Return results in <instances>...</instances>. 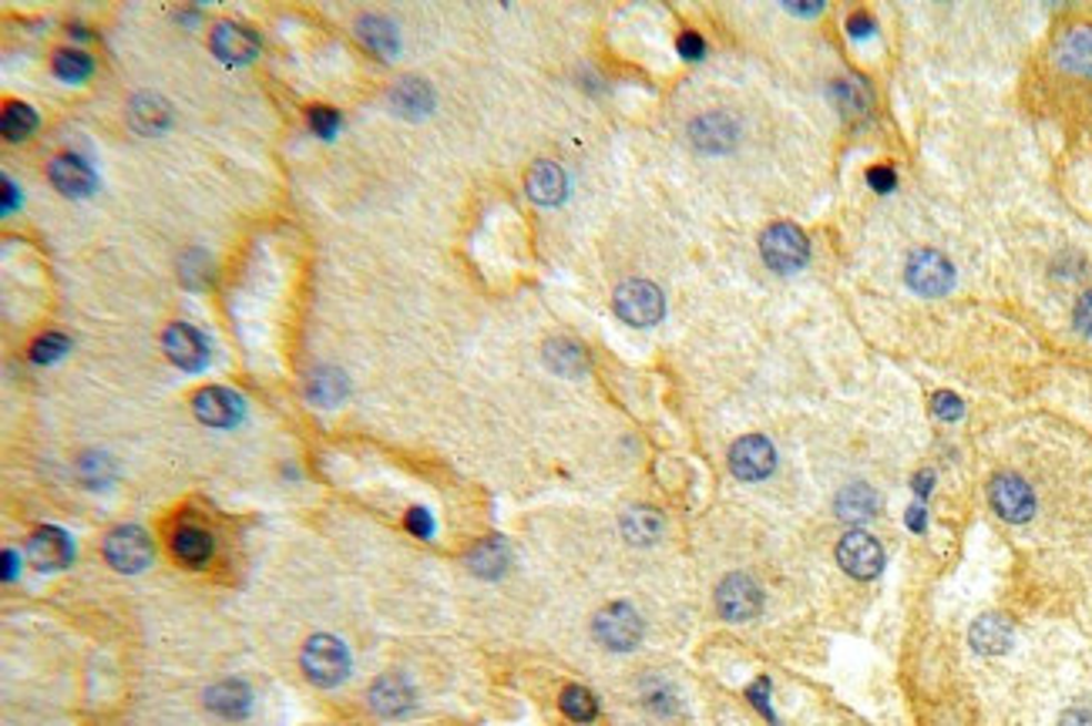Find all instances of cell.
Returning a JSON list of instances; mask_svg holds the SVG:
<instances>
[{
  "mask_svg": "<svg viewBox=\"0 0 1092 726\" xmlns=\"http://www.w3.org/2000/svg\"><path fill=\"white\" fill-rule=\"evenodd\" d=\"M300 663H303L306 679L316 683V686H326V689L340 686L350 676V653L336 636H313L303 646Z\"/></svg>",
  "mask_w": 1092,
  "mask_h": 726,
  "instance_id": "6da1fadb",
  "label": "cell"
},
{
  "mask_svg": "<svg viewBox=\"0 0 1092 726\" xmlns=\"http://www.w3.org/2000/svg\"><path fill=\"white\" fill-rule=\"evenodd\" d=\"M760 253H764V263L770 270H777V273H797L810 260V242H807V235L797 225L777 222V225H770L760 235Z\"/></svg>",
  "mask_w": 1092,
  "mask_h": 726,
  "instance_id": "7a4b0ae2",
  "label": "cell"
},
{
  "mask_svg": "<svg viewBox=\"0 0 1092 726\" xmlns=\"http://www.w3.org/2000/svg\"><path fill=\"white\" fill-rule=\"evenodd\" d=\"M152 555H155L152 538L139 525H118L104 538V558L118 572L135 575V572H142V568L152 565Z\"/></svg>",
  "mask_w": 1092,
  "mask_h": 726,
  "instance_id": "3957f363",
  "label": "cell"
},
{
  "mask_svg": "<svg viewBox=\"0 0 1092 726\" xmlns=\"http://www.w3.org/2000/svg\"><path fill=\"white\" fill-rule=\"evenodd\" d=\"M616 313L629 323V326H656L666 313V300L659 293V286H653L649 280H629L616 290Z\"/></svg>",
  "mask_w": 1092,
  "mask_h": 726,
  "instance_id": "277c9868",
  "label": "cell"
},
{
  "mask_svg": "<svg viewBox=\"0 0 1092 726\" xmlns=\"http://www.w3.org/2000/svg\"><path fill=\"white\" fill-rule=\"evenodd\" d=\"M595 639L605 649H616V653L636 649L639 639H643V619H639V613L633 609V605H626V602H616V605H609V609H601L595 616Z\"/></svg>",
  "mask_w": 1092,
  "mask_h": 726,
  "instance_id": "5b68a950",
  "label": "cell"
},
{
  "mask_svg": "<svg viewBox=\"0 0 1092 726\" xmlns=\"http://www.w3.org/2000/svg\"><path fill=\"white\" fill-rule=\"evenodd\" d=\"M716 609L722 613V619H730V623H750L764 609V592L754 578L730 575V578H722L719 588H716Z\"/></svg>",
  "mask_w": 1092,
  "mask_h": 726,
  "instance_id": "8992f818",
  "label": "cell"
},
{
  "mask_svg": "<svg viewBox=\"0 0 1092 726\" xmlns=\"http://www.w3.org/2000/svg\"><path fill=\"white\" fill-rule=\"evenodd\" d=\"M989 502L999 512V518H1005L1012 525H1022V522H1029L1035 515V495H1032V488H1029V484L1019 474H1009V471L999 474V477H992Z\"/></svg>",
  "mask_w": 1092,
  "mask_h": 726,
  "instance_id": "52a82bcc",
  "label": "cell"
},
{
  "mask_svg": "<svg viewBox=\"0 0 1092 726\" xmlns=\"http://www.w3.org/2000/svg\"><path fill=\"white\" fill-rule=\"evenodd\" d=\"M837 562L847 575L874 578L884 568V552H881L878 538H871L868 532H847L837 545Z\"/></svg>",
  "mask_w": 1092,
  "mask_h": 726,
  "instance_id": "ba28073f",
  "label": "cell"
},
{
  "mask_svg": "<svg viewBox=\"0 0 1092 726\" xmlns=\"http://www.w3.org/2000/svg\"><path fill=\"white\" fill-rule=\"evenodd\" d=\"M908 286L921 296H944L954 286V266L941 253L921 250L908 260Z\"/></svg>",
  "mask_w": 1092,
  "mask_h": 726,
  "instance_id": "9c48e42d",
  "label": "cell"
},
{
  "mask_svg": "<svg viewBox=\"0 0 1092 726\" xmlns=\"http://www.w3.org/2000/svg\"><path fill=\"white\" fill-rule=\"evenodd\" d=\"M192 411L202 424L209 427H235L242 417H246V404H242L239 394L225 391V387H205L192 397Z\"/></svg>",
  "mask_w": 1092,
  "mask_h": 726,
  "instance_id": "30bf717a",
  "label": "cell"
},
{
  "mask_svg": "<svg viewBox=\"0 0 1092 726\" xmlns=\"http://www.w3.org/2000/svg\"><path fill=\"white\" fill-rule=\"evenodd\" d=\"M777 464V451L767 437L760 434H750V437H740L734 447H730V471L740 477V481H760L774 471Z\"/></svg>",
  "mask_w": 1092,
  "mask_h": 726,
  "instance_id": "8fae6325",
  "label": "cell"
},
{
  "mask_svg": "<svg viewBox=\"0 0 1092 726\" xmlns=\"http://www.w3.org/2000/svg\"><path fill=\"white\" fill-rule=\"evenodd\" d=\"M162 346L169 353V360L175 363V367L182 371H202L205 367V360H209V343L205 336L189 326V323H172L162 336Z\"/></svg>",
  "mask_w": 1092,
  "mask_h": 726,
  "instance_id": "7c38bea8",
  "label": "cell"
},
{
  "mask_svg": "<svg viewBox=\"0 0 1092 726\" xmlns=\"http://www.w3.org/2000/svg\"><path fill=\"white\" fill-rule=\"evenodd\" d=\"M212 51L219 61L225 64H250L260 54V34L250 31L246 24H235V21H222L212 31Z\"/></svg>",
  "mask_w": 1092,
  "mask_h": 726,
  "instance_id": "4fadbf2b",
  "label": "cell"
},
{
  "mask_svg": "<svg viewBox=\"0 0 1092 726\" xmlns=\"http://www.w3.org/2000/svg\"><path fill=\"white\" fill-rule=\"evenodd\" d=\"M28 555L41 572H58V568H68L74 562V542L61 528L48 525V528H38L31 535Z\"/></svg>",
  "mask_w": 1092,
  "mask_h": 726,
  "instance_id": "5bb4252c",
  "label": "cell"
},
{
  "mask_svg": "<svg viewBox=\"0 0 1092 726\" xmlns=\"http://www.w3.org/2000/svg\"><path fill=\"white\" fill-rule=\"evenodd\" d=\"M692 145L709 152V155H719V152H730L737 145V121L730 114H722V111H712V114H702L692 121Z\"/></svg>",
  "mask_w": 1092,
  "mask_h": 726,
  "instance_id": "9a60e30c",
  "label": "cell"
},
{
  "mask_svg": "<svg viewBox=\"0 0 1092 726\" xmlns=\"http://www.w3.org/2000/svg\"><path fill=\"white\" fill-rule=\"evenodd\" d=\"M48 175H51V185L61 195H68V199H84V195H91L98 189L94 169L84 159H78V155H58L51 162V172Z\"/></svg>",
  "mask_w": 1092,
  "mask_h": 726,
  "instance_id": "2e32d148",
  "label": "cell"
},
{
  "mask_svg": "<svg viewBox=\"0 0 1092 726\" xmlns=\"http://www.w3.org/2000/svg\"><path fill=\"white\" fill-rule=\"evenodd\" d=\"M205 706L225 719H242L250 713L253 706V693L246 683H239V679H225V683H215L209 693H205Z\"/></svg>",
  "mask_w": 1092,
  "mask_h": 726,
  "instance_id": "e0dca14e",
  "label": "cell"
},
{
  "mask_svg": "<svg viewBox=\"0 0 1092 726\" xmlns=\"http://www.w3.org/2000/svg\"><path fill=\"white\" fill-rule=\"evenodd\" d=\"M371 703L381 716H404L414 709V689L404 676H384L371 689Z\"/></svg>",
  "mask_w": 1092,
  "mask_h": 726,
  "instance_id": "ac0fdd59",
  "label": "cell"
},
{
  "mask_svg": "<svg viewBox=\"0 0 1092 726\" xmlns=\"http://www.w3.org/2000/svg\"><path fill=\"white\" fill-rule=\"evenodd\" d=\"M1055 58L1065 71H1075V74H1092V28L1082 24V28H1072L1062 34L1059 48H1055Z\"/></svg>",
  "mask_w": 1092,
  "mask_h": 726,
  "instance_id": "d6986e66",
  "label": "cell"
},
{
  "mask_svg": "<svg viewBox=\"0 0 1092 726\" xmlns=\"http://www.w3.org/2000/svg\"><path fill=\"white\" fill-rule=\"evenodd\" d=\"M508 562H512V548H508L498 535L484 538V542L474 545V552L467 555L471 572L481 575V578H502V575L508 572Z\"/></svg>",
  "mask_w": 1092,
  "mask_h": 726,
  "instance_id": "ffe728a7",
  "label": "cell"
},
{
  "mask_svg": "<svg viewBox=\"0 0 1092 726\" xmlns=\"http://www.w3.org/2000/svg\"><path fill=\"white\" fill-rule=\"evenodd\" d=\"M568 192V179L555 162H535L528 172V195L542 205H555L562 202Z\"/></svg>",
  "mask_w": 1092,
  "mask_h": 726,
  "instance_id": "44dd1931",
  "label": "cell"
},
{
  "mask_svg": "<svg viewBox=\"0 0 1092 726\" xmlns=\"http://www.w3.org/2000/svg\"><path fill=\"white\" fill-rule=\"evenodd\" d=\"M391 104L397 108V114L404 118H424L434 108V91L427 88V81L417 78H404L394 91H391Z\"/></svg>",
  "mask_w": 1092,
  "mask_h": 726,
  "instance_id": "7402d4cb",
  "label": "cell"
},
{
  "mask_svg": "<svg viewBox=\"0 0 1092 726\" xmlns=\"http://www.w3.org/2000/svg\"><path fill=\"white\" fill-rule=\"evenodd\" d=\"M1012 623L1005 616H982L972 626V646L985 656H999L1012 646Z\"/></svg>",
  "mask_w": 1092,
  "mask_h": 726,
  "instance_id": "603a6c76",
  "label": "cell"
},
{
  "mask_svg": "<svg viewBox=\"0 0 1092 726\" xmlns=\"http://www.w3.org/2000/svg\"><path fill=\"white\" fill-rule=\"evenodd\" d=\"M356 38H360L363 44H367L374 54H381V58H394L397 48H401L397 28H394L391 21L377 18V14H367V18H360V21H356Z\"/></svg>",
  "mask_w": 1092,
  "mask_h": 726,
  "instance_id": "cb8c5ba5",
  "label": "cell"
},
{
  "mask_svg": "<svg viewBox=\"0 0 1092 726\" xmlns=\"http://www.w3.org/2000/svg\"><path fill=\"white\" fill-rule=\"evenodd\" d=\"M545 363L562 377H582L588 371V353L572 340H552L545 343Z\"/></svg>",
  "mask_w": 1092,
  "mask_h": 726,
  "instance_id": "d4e9b609",
  "label": "cell"
},
{
  "mask_svg": "<svg viewBox=\"0 0 1092 726\" xmlns=\"http://www.w3.org/2000/svg\"><path fill=\"white\" fill-rule=\"evenodd\" d=\"M169 121H172V111L169 104L159 98V94H139L132 101V125L142 132V135H159L169 129Z\"/></svg>",
  "mask_w": 1092,
  "mask_h": 726,
  "instance_id": "484cf974",
  "label": "cell"
},
{
  "mask_svg": "<svg viewBox=\"0 0 1092 726\" xmlns=\"http://www.w3.org/2000/svg\"><path fill=\"white\" fill-rule=\"evenodd\" d=\"M172 552H175V558L185 562L189 568H202V565L212 558V535L202 532V528L185 525V528L175 532V538H172Z\"/></svg>",
  "mask_w": 1092,
  "mask_h": 726,
  "instance_id": "4316f807",
  "label": "cell"
},
{
  "mask_svg": "<svg viewBox=\"0 0 1092 726\" xmlns=\"http://www.w3.org/2000/svg\"><path fill=\"white\" fill-rule=\"evenodd\" d=\"M878 512V492L868 484H851L837 495V515L843 522H868Z\"/></svg>",
  "mask_w": 1092,
  "mask_h": 726,
  "instance_id": "83f0119b",
  "label": "cell"
},
{
  "mask_svg": "<svg viewBox=\"0 0 1092 726\" xmlns=\"http://www.w3.org/2000/svg\"><path fill=\"white\" fill-rule=\"evenodd\" d=\"M310 401H316L320 407H336L343 397H346V377L340 374V371H333V367H320V371H313L310 374Z\"/></svg>",
  "mask_w": 1092,
  "mask_h": 726,
  "instance_id": "f1b7e54d",
  "label": "cell"
},
{
  "mask_svg": "<svg viewBox=\"0 0 1092 726\" xmlns=\"http://www.w3.org/2000/svg\"><path fill=\"white\" fill-rule=\"evenodd\" d=\"M623 532L636 545H653L663 535V518L656 508H629L623 518Z\"/></svg>",
  "mask_w": 1092,
  "mask_h": 726,
  "instance_id": "f546056e",
  "label": "cell"
},
{
  "mask_svg": "<svg viewBox=\"0 0 1092 726\" xmlns=\"http://www.w3.org/2000/svg\"><path fill=\"white\" fill-rule=\"evenodd\" d=\"M34 129H38V114H34L31 104L11 101V104L4 108V114H0V132H4V139H11V142L28 139Z\"/></svg>",
  "mask_w": 1092,
  "mask_h": 726,
  "instance_id": "4dcf8cb0",
  "label": "cell"
},
{
  "mask_svg": "<svg viewBox=\"0 0 1092 726\" xmlns=\"http://www.w3.org/2000/svg\"><path fill=\"white\" fill-rule=\"evenodd\" d=\"M558 703H562V713L575 723H592L598 716V703L585 686H565Z\"/></svg>",
  "mask_w": 1092,
  "mask_h": 726,
  "instance_id": "1f68e13d",
  "label": "cell"
},
{
  "mask_svg": "<svg viewBox=\"0 0 1092 726\" xmlns=\"http://www.w3.org/2000/svg\"><path fill=\"white\" fill-rule=\"evenodd\" d=\"M830 98L840 104L843 114H861V111H868V101H871L868 88H865L861 81H855V78H840V81H833Z\"/></svg>",
  "mask_w": 1092,
  "mask_h": 726,
  "instance_id": "d6a6232c",
  "label": "cell"
},
{
  "mask_svg": "<svg viewBox=\"0 0 1092 726\" xmlns=\"http://www.w3.org/2000/svg\"><path fill=\"white\" fill-rule=\"evenodd\" d=\"M91 71H94V64H91V58H88L84 51H58V54H54V74H58L61 81H68V84L84 81Z\"/></svg>",
  "mask_w": 1092,
  "mask_h": 726,
  "instance_id": "836d02e7",
  "label": "cell"
},
{
  "mask_svg": "<svg viewBox=\"0 0 1092 726\" xmlns=\"http://www.w3.org/2000/svg\"><path fill=\"white\" fill-rule=\"evenodd\" d=\"M68 350H71V340H68V336H61V333H44V336L34 340V346H31V360H34V363H58Z\"/></svg>",
  "mask_w": 1092,
  "mask_h": 726,
  "instance_id": "e575fe53",
  "label": "cell"
},
{
  "mask_svg": "<svg viewBox=\"0 0 1092 726\" xmlns=\"http://www.w3.org/2000/svg\"><path fill=\"white\" fill-rule=\"evenodd\" d=\"M310 129H313V135H320V139H333L336 129H340V114H336L330 104H313V108H310Z\"/></svg>",
  "mask_w": 1092,
  "mask_h": 726,
  "instance_id": "d590c367",
  "label": "cell"
},
{
  "mask_svg": "<svg viewBox=\"0 0 1092 726\" xmlns=\"http://www.w3.org/2000/svg\"><path fill=\"white\" fill-rule=\"evenodd\" d=\"M676 48H679V54H683L686 61H699V58L706 54V41H702L696 31H683L679 41H676Z\"/></svg>",
  "mask_w": 1092,
  "mask_h": 726,
  "instance_id": "8d00e7d4",
  "label": "cell"
},
{
  "mask_svg": "<svg viewBox=\"0 0 1092 726\" xmlns=\"http://www.w3.org/2000/svg\"><path fill=\"white\" fill-rule=\"evenodd\" d=\"M934 414H938L941 421H958V417L964 414V404H961L954 394H948V391H944V394H938V397H934Z\"/></svg>",
  "mask_w": 1092,
  "mask_h": 726,
  "instance_id": "74e56055",
  "label": "cell"
},
{
  "mask_svg": "<svg viewBox=\"0 0 1092 726\" xmlns=\"http://www.w3.org/2000/svg\"><path fill=\"white\" fill-rule=\"evenodd\" d=\"M407 528H411L414 535H421V538H431V535H434V518H431V512H427V508H411V512H407Z\"/></svg>",
  "mask_w": 1092,
  "mask_h": 726,
  "instance_id": "f35d334b",
  "label": "cell"
},
{
  "mask_svg": "<svg viewBox=\"0 0 1092 726\" xmlns=\"http://www.w3.org/2000/svg\"><path fill=\"white\" fill-rule=\"evenodd\" d=\"M868 182H871L874 192H891V189L898 185V175H894L891 165H878V169L868 172Z\"/></svg>",
  "mask_w": 1092,
  "mask_h": 726,
  "instance_id": "ab89813d",
  "label": "cell"
},
{
  "mask_svg": "<svg viewBox=\"0 0 1092 726\" xmlns=\"http://www.w3.org/2000/svg\"><path fill=\"white\" fill-rule=\"evenodd\" d=\"M1075 330L1092 340V290L1075 303Z\"/></svg>",
  "mask_w": 1092,
  "mask_h": 726,
  "instance_id": "60d3db41",
  "label": "cell"
},
{
  "mask_svg": "<svg viewBox=\"0 0 1092 726\" xmlns=\"http://www.w3.org/2000/svg\"><path fill=\"white\" fill-rule=\"evenodd\" d=\"M750 699H754V706H757L767 719L777 723V716H774V709H770V703H767V699H770V683H767V679H760L757 686H750Z\"/></svg>",
  "mask_w": 1092,
  "mask_h": 726,
  "instance_id": "b9f144b4",
  "label": "cell"
},
{
  "mask_svg": "<svg viewBox=\"0 0 1092 726\" xmlns=\"http://www.w3.org/2000/svg\"><path fill=\"white\" fill-rule=\"evenodd\" d=\"M847 31H851L855 38H871L874 34V21L868 14H855L851 21H847Z\"/></svg>",
  "mask_w": 1092,
  "mask_h": 726,
  "instance_id": "7bdbcfd3",
  "label": "cell"
},
{
  "mask_svg": "<svg viewBox=\"0 0 1092 726\" xmlns=\"http://www.w3.org/2000/svg\"><path fill=\"white\" fill-rule=\"evenodd\" d=\"M1062 726H1092V709L1085 706H1075L1062 716Z\"/></svg>",
  "mask_w": 1092,
  "mask_h": 726,
  "instance_id": "ee69618b",
  "label": "cell"
},
{
  "mask_svg": "<svg viewBox=\"0 0 1092 726\" xmlns=\"http://www.w3.org/2000/svg\"><path fill=\"white\" fill-rule=\"evenodd\" d=\"M21 205V192L11 175H4V212H14Z\"/></svg>",
  "mask_w": 1092,
  "mask_h": 726,
  "instance_id": "f6af8a7d",
  "label": "cell"
},
{
  "mask_svg": "<svg viewBox=\"0 0 1092 726\" xmlns=\"http://www.w3.org/2000/svg\"><path fill=\"white\" fill-rule=\"evenodd\" d=\"M904 522H908V528H914V532H924V508H918V505H914V508H908V518H904Z\"/></svg>",
  "mask_w": 1092,
  "mask_h": 726,
  "instance_id": "bcb514c9",
  "label": "cell"
},
{
  "mask_svg": "<svg viewBox=\"0 0 1092 726\" xmlns=\"http://www.w3.org/2000/svg\"><path fill=\"white\" fill-rule=\"evenodd\" d=\"M14 575H18V552H4V582H14Z\"/></svg>",
  "mask_w": 1092,
  "mask_h": 726,
  "instance_id": "7dc6e473",
  "label": "cell"
},
{
  "mask_svg": "<svg viewBox=\"0 0 1092 726\" xmlns=\"http://www.w3.org/2000/svg\"><path fill=\"white\" fill-rule=\"evenodd\" d=\"M914 492H918L921 498H924V495L931 492V471H921V474L914 477Z\"/></svg>",
  "mask_w": 1092,
  "mask_h": 726,
  "instance_id": "c3c4849f",
  "label": "cell"
}]
</instances>
